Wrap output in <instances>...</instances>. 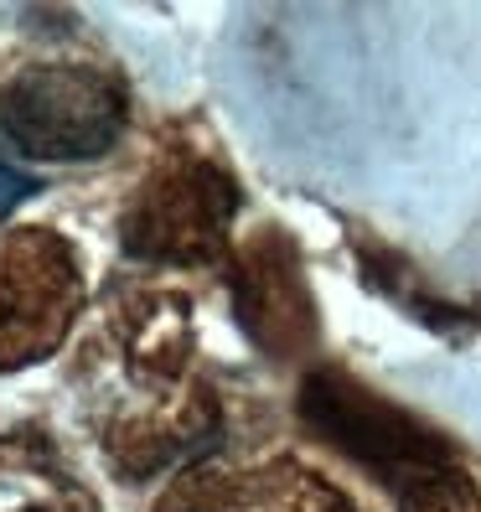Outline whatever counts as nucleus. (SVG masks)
<instances>
[{
    "instance_id": "1",
    "label": "nucleus",
    "mask_w": 481,
    "mask_h": 512,
    "mask_svg": "<svg viewBox=\"0 0 481 512\" xmlns=\"http://www.w3.org/2000/svg\"><path fill=\"white\" fill-rule=\"evenodd\" d=\"M125 88L99 68H26L0 94V140L26 161H94L125 130Z\"/></svg>"
},
{
    "instance_id": "2",
    "label": "nucleus",
    "mask_w": 481,
    "mask_h": 512,
    "mask_svg": "<svg viewBox=\"0 0 481 512\" xmlns=\"http://www.w3.org/2000/svg\"><path fill=\"white\" fill-rule=\"evenodd\" d=\"M300 419L332 440L342 456H352L368 476H378L388 497L409 492L414 481H425L440 466H456V450L445 435H435L425 419L404 414L399 404H388L368 394L357 378L337 368H311L300 383Z\"/></svg>"
},
{
    "instance_id": "3",
    "label": "nucleus",
    "mask_w": 481,
    "mask_h": 512,
    "mask_svg": "<svg viewBox=\"0 0 481 512\" xmlns=\"http://www.w3.org/2000/svg\"><path fill=\"white\" fill-rule=\"evenodd\" d=\"M238 213V187L218 161L176 156L145 176V187L125 207L119 238L135 259L156 264H207L228 244Z\"/></svg>"
},
{
    "instance_id": "4",
    "label": "nucleus",
    "mask_w": 481,
    "mask_h": 512,
    "mask_svg": "<svg viewBox=\"0 0 481 512\" xmlns=\"http://www.w3.org/2000/svg\"><path fill=\"white\" fill-rule=\"evenodd\" d=\"M83 300L78 259L57 233L21 228L0 238V373L57 352Z\"/></svg>"
},
{
    "instance_id": "5",
    "label": "nucleus",
    "mask_w": 481,
    "mask_h": 512,
    "mask_svg": "<svg viewBox=\"0 0 481 512\" xmlns=\"http://www.w3.org/2000/svg\"><path fill=\"white\" fill-rule=\"evenodd\" d=\"M233 311L244 337L280 363H295L316 347V300L306 285V269H300V254L280 228H259L254 238L238 244Z\"/></svg>"
},
{
    "instance_id": "6",
    "label": "nucleus",
    "mask_w": 481,
    "mask_h": 512,
    "mask_svg": "<svg viewBox=\"0 0 481 512\" xmlns=\"http://www.w3.org/2000/svg\"><path fill=\"white\" fill-rule=\"evenodd\" d=\"M119 342H125L130 363L145 378H176L182 363L192 357V316L182 295H140L125 326H119Z\"/></svg>"
},
{
    "instance_id": "7",
    "label": "nucleus",
    "mask_w": 481,
    "mask_h": 512,
    "mask_svg": "<svg viewBox=\"0 0 481 512\" xmlns=\"http://www.w3.org/2000/svg\"><path fill=\"white\" fill-rule=\"evenodd\" d=\"M244 512H357V507L311 466L269 461L244 476Z\"/></svg>"
},
{
    "instance_id": "8",
    "label": "nucleus",
    "mask_w": 481,
    "mask_h": 512,
    "mask_svg": "<svg viewBox=\"0 0 481 512\" xmlns=\"http://www.w3.org/2000/svg\"><path fill=\"white\" fill-rule=\"evenodd\" d=\"M156 512H244V476L213 461H197L166 487Z\"/></svg>"
},
{
    "instance_id": "9",
    "label": "nucleus",
    "mask_w": 481,
    "mask_h": 512,
    "mask_svg": "<svg viewBox=\"0 0 481 512\" xmlns=\"http://www.w3.org/2000/svg\"><path fill=\"white\" fill-rule=\"evenodd\" d=\"M399 512H481V492H476V481L456 466H440L430 471L425 481H414L409 492L394 497Z\"/></svg>"
},
{
    "instance_id": "10",
    "label": "nucleus",
    "mask_w": 481,
    "mask_h": 512,
    "mask_svg": "<svg viewBox=\"0 0 481 512\" xmlns=\"http://www.w3.org/2000/svg\"><path fill=\"white\" fill-rule=\"evenodd\" d=\"M37 187H42L37 176H21V171H16L11 161H0V218H6L16 202H26V197H32Z\"/></svg>"
},
{
    "instance_id": "11",
    "label": "nucleus",
    "mask_w": 481,
    "mask_h": 512,
    "mask_svg": "<svg viewBox=\"0 0 481 512\" xmlns=\"http://www.w3.org/2000/svg\"><path fill=\"white\" fill-rule=\"evenodd\" d=\"M21 512H47V507H21Z\"/></svg>"
}]
</instances>
